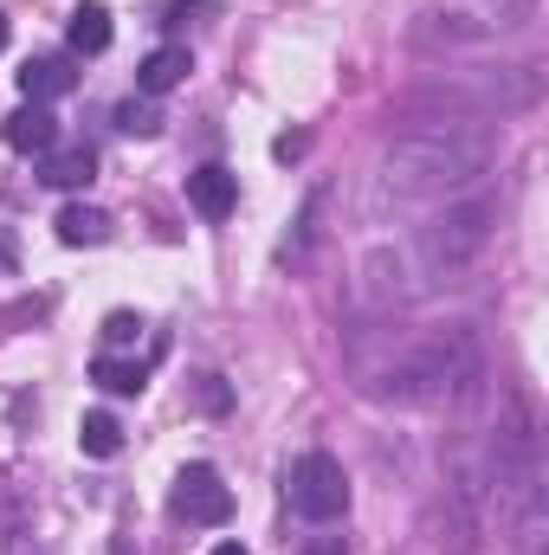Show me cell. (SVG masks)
<instances>
[{
    "label": "cell",
    "instance_id": "1",
    "mask_svg": "<svg viewBox=\"0 0 549 555\" xmlns=\"http://www.w3.org/2000/svg\"><path fill=\"white\" fill-rule=\"evenodd\" d=\"M284 485H291V504H297L310 524H336V517L349 511V478H343V465H336L330 452H304Z\"/></svg>",
    "mask_w": 549,
    "mask_h": 555
},
{
    "label": "cell",
    "instance_id": "2",
    "mask_svg": "<svg viewBox=\"0 0 549 555\" xmlns=\"http://www.w3.org/2000/svg\"><path fill=\"white\" fill-rule=\"evenodd\" d=\"M175 517L181 524H207V530H220L233 517V491L220 485L214 465H181V478H175Z\"/></svg>",
    "mask_w": 549,
    "mask_h": 555
},
{
    "label": "cell",
    "instance_id": "3",
    "mask_svg": "<svg viewBox=\"0 0 549 555\" xmlns=\"http://www.w3.org/2000/svg\"><path fill=\"white\" fill-rule=\"evenodd\" d=\"M188 207H194L201 220H227V214L240 207V175L220 168V162L194 168V175H188Z\"/></svg>",
    "mask_w": 549,
    "mask_h": 555
},
{
    "label": "cell",
    "instance_id": "4",
    "mask_svg": "<svg viewBox=\"0 0 549 555\" xmlns=\"http://www.w3.org/2000/svg\"><path fill=\"white\" fill-rule=\"evenodd\" d=\"M0 137H7V149H20V155H46V149H59V117L46 104H20Z\"/></svg>",
    "mask_w": 549,
    "mask_h": 555
},
{
    "label": "cell",
    "instance_id": "5",
    "mask_svg": "<svg viewBox=\"0 0 549 555\" xmlns=\"http://www.w3.org/2000/svg\"><path fill=\"white\" fill-rule=\"evenodd\" d=\"M20 91H26V104H52V98H65V91H78V72H72V59H26L20 65Z\"/></svg>",
    "mask_w": 549,
    "mask_h": 555
},
{
    "label": "cell",
    "instance_id": "6",
    "mask_svg": "<svg viewBox=\"0 0 549 555\" xmlns=\"http://www.w3.org/2000/svg\"><path fill=\"white\" fill-rule=\"evenodd\" d=\"M39 181H46V188H91V181H98V155H91L85 142L46 149V155H39Z\"/></svg>",
    "mask_w": 549,
    "mask_h": 555
},
{
    "label": "cell",
    "instance_id": "7",
    "mask_svg": "<svg viewBox=\"0 0 549 555\" xmlns=\"http://www.w3.org/2000/svg\"><path fill=\"white\" fill-rule=\"evenodd\" d=\"M181 78H188V46H155V52L137 65V91L142 98H162V91H175Z\"/></svg>",
    "mask_w": 549,
    "mask_h": 555
},
{
    "label": "cell",
    "instance_id": "8",
    "mask_svg": "<svg viewBox=\"0 0 549 555\" xmlns=\"http://www.w3.org/2000/svg\"><path fill=\"white\" fill-rule=\"evenodd\" d=\"M59 240L65 246H104L111 240V214L104 207H85V201H72V207H59Z\"/></svg>",
    "mask_w": 549,
    "mask_h": 555
},
{
    "label": "cell",
    "instance_id": "9",
    "mask_svg": "<svg viewBox=\"0 0 549 555\" xmlns=\"http://www.w3.org/2000/svg\"><path fill=\"white\" fill-rule=\"evenodd\" d=\"M91 382H98L104 395H142V388H149V362H130V356L104 349V356L91 362Z\"/></svg>",
    "mask_w": 549,
    "mask_h": 555
},
{
    "label": "cell",
    "instance_id": "10",
    "mask_svg": "<svg viewBox=\"0 0 549 555\" xmlns=\"http://www.w3.org/2000/svg\"><path fill=\"white\" fill-rule=\"evenodd\" d=\"M65 46H72L78 59H98V52L111 46V13H104L98 0H85V7L72 13V26H65Z\"/></svg>",
    "mask_w": 549,
    "mask_h": 555
},
{
    "label": "cell",
    "instance_id": "11",
    "mask_svg": "<svg viewBox=\"0 0 549 555\" xmlns=\"http://www.w3.org/2000/svg\"><path fill=\"white\" fill-rule=\"evenodd\" d=\"M78 446H85V459H117L124 452V426L111 414H85L78 420Z\"/></svg>",
    "mask_w": 549,
    "mask_h": 555
},
{
    "label": "cell",
    "instance_id": "12",
    "mask_svg": "<svg viewBox=\"0 0 549 555\" xmlns=\"http://www.w3.org/2000/svg\"><path fill=\"white\" fill-rule=\"evenodd\" d=\"M117 130H124V137H155V130H162V111L124 98V104H117Z\"/></svg>",
    "mask_w": 549,
    "mask_h": 555
},
{
    "label": "cell",
    "instance_id": "13",
    "mask_svg": "<svg viewBox=\"0 0 549 555\" xmlns=\"http://www.w3.org/2000/svg\"><path fill=\"white\" fill-rule=\"evenodd\" d=\"M142 336V317H130V310H111V317H104V343H111V349H124V343H137Z\"/></svg>",
    "mask_w": 549,
    "mask_h": 555
},
{
    "label": "cell",
    "instance_id": "14",
    "mask_svg": "<svg viewBox=\"0 0 549 555\" xmlns=\"http://www.w3.org/2000/svg\"><path fill=\"white\" fill-rule=\"evenodd\" d=\"M214 555H253V550H240V543H220V550H214Z\"/></svg>",
    "mask_w": 549,
    "mask_h": 555
},
{
    "label": "cell",
    "instance_id": "15",
    "mask_svg": "<svg viewBox=\"0 0 549 555\" xmlns=\"http://www.w3.org/2000/svg\"><path fill=\"white\" fill-rule=\"evenodd\" d=\"M0 52H7V13H0Z\"/></svg>",
    "mask_w": 549,
    "mask_h": 555
},
{
    "label": "cell",
    "instance_id": "16",
    "mask_svg": "<svg viewBox=\"0 0 549 555\" xmlns=\"http://www.w3.org/2000/svg\"><path fill=\"white\" fill-rule=\"evenodd\" d=\"M117 555H130V543H117Z\"/></svg>",
    "mask_w": 549,
    "mask_h": 555
}]
</instances>
